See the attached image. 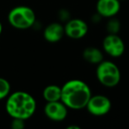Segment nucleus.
Wrapping results in <instances>:
<instances>
[{
    "label": "nucleus",
    "mask_w": 129,
    "mask_h": 129,
    "mask_svg": "<svg viewBox=\"0 0 129 129\" xmlns=\"http://www.w3.org/2000/svg\"><path fill=\"white\" fill-rule=\"evenodd\" d=\"M11 92L10 82L5 78L0 77V100L6 98Z\"/></svg>",
    "instance_id": "13"
},
{
    "label": "nucleus",
    "mask_w": 129,
    "mask_h": 129,
    "mask_svg": "<svg viewBox=\"0 0 129 129\" xmlns=\"http://www.w3.org/2000/svg\"><path fill=\"white\" fill-rule=\"evenodd\" d=\"M67 129H81V127L78 125H70V126H67Z\"/></svg>",
    "instance_id": "16"
},
{
    "label": "nucleus",
    "mask_w": 129,
    "mask_h": 129,
    "mask_svg": "<svg viewBox=\"0 0 129 129\" xmlns=\"http://www.w3.org/2000/svg\"><path fill=\"white\" fill-rule=\"evenodd\" d=\"M64 28V35L74 40L81 39L88 34V24L81 19H73L67 21Z\"/></svg>",
    "instance_id": "7"
},
{
    "label": "nucleus",
    "mask_w": 129,
    "mask_h": 129,
    "mask_svg": "<svg viewBox=\"0 0 129 129\" xmlns=\"http://www.w3.org/2000/svg\"><path fill=\"white\" fill-rule=\"evenodd\" d=\"M96 78L104 87L113 88L118 84L121 75L119 69L115 63L103 60L96 67Z\"/></svg>",
    "instance_id": "4"
},
{
    "label": "nucleus",
    "mask_w": 129,
    "mask_h": 129,
    "mask_svg": "<svg viewBox=\"0 0 129 129\" xmlns=\"http://www.w3.org/2000/svg\"><path fill=\"white\" fill-rule=\"evenodd\" d=\"M120 10L119 0H98L96 11L99 16L104 18L114 17Z\"/></svg>",
    "instance_id": "9"
},
{
    "label": "nucleus",
    "mask_w": 129,
    "mask_h": 129,
    "mask_svg": "<svg viewBox=\"0 0 129 129\" xmlns=\"http://www.w3.org/2000/svg\"><path fill=\"white\" fill-rule=\"evenodd\" d=\"M2 32H3V25H2V23H1V21H0V36H1Z\"/></svg>",
    "instance_id": "17"
},
{
    "label": "nucleus",
    "mask_w": 129,
    "mask_h": 129,
    "mask_svg": "<svg viewBox=\"0 0 129 129\" xmlns=\"http://www.w3.org/2000/svg\"><path fill=\"white\" fill-rule=\"evenodd\" d=\"M83 58L85 61L90 63V64H98L100 62L103 61L104 55L103 52L95 47H88L83 50Z\"/></svg>",
    "instance_id": "11"
},
{
    "label": "nucleus",
    "mask_w": 129,
    "mask_h": 129,
    "mask_svg": "<svg viewBox=\"0 0 129 129\" xmlns=\"http://www.w3.org/2000/svg\"><path fill=\"white\" fill-rule=\"evenodd\" d=\"M106 28H107L109 34H117L120 28V23L118 20L111 17V20L108 21L107 25H106Z\"/></svg>",
    "instance_id": "14"
},
{
    "label": "nucleus",
    "mask_w": 129,
    "mask_h": 129,
    "mask_svg": "<svg viewBox=\"0 0 129 129\" xmlns=\"http://www.w3.org/2000/svg\"><path fill=\"white\" fill-rule=\"evenodd\" d=\"M8 21L12 27L17 29H27L36 22V13L28 6H19L9 12Z\"/></svg>",
    "instance_id": "3"
},
{
    "label": "nucleus",
    "mask_w": 129,
    "mask_h": 129,
    "mask_svg": "<svg viewBox=\"0 0 129 129\" xmlns=\"http://www.w3.org/2000/svg\"><path fill=\"white\" fill-rule=\"evenodd\" d=\"M64 35V27L57 22L49 24L43 31V37L49 43H57L62 39Z\"/></svg>",
    "instance_id": "10"
},
{
    "label": "nucleus",
    "mask_w": 129,
    "mask_h": 129,
    "mask_svg": "<svg viewBox=\"0 0 129 129\" xmlns=\"http://www.w3.org/2000/svg\"><path fill=\"white\" fill-rule=\"evenodd\" d=\"M44 113L50 120L62 121L67 116V107L61 100L47 102L44 106Z\"/></svg>",
    "instance_id": "8"
},
{
    "label": "nucleus",
    "mask_w": 129,
    "mask_h": 129,
    "mask_svg": "<svg viewBox=\"0 0 129 129\" xmlns=\"http://www.w3.org/2000/svg\"><path fill=\"white\" fill-rule=\"evenodd\" d=\"M11 127L13 129H23L25 127V120L20 118H13Z\"/></svg>",
    "instance_id": "15"
},
{
    "label": "nucleus",
    "mask_w": 129,
    "mask_h": 129,
    "mask_svg": "<svg viewBox=\"0 0 129 129\" xmlns=\"http://www.w3.org/2000/svg\"><path fill=\"white\" fill-rule=\"evenodd\" d=\"M6 110L12 118L27 120L36 112V102L27 92L15 91L7 96Z\"/></svg>",
    "instance_id": "2"
},
{
    "label": "nucleus",
    "mask_w": 129,
    "mask_h": 129,
    "mask_svg": "<svg viewBox=\"0 0 129 129\" xmlns=\"http://www.w3.org/2000/svg\"><path fill=\"white\" fill-rule=\"evenodd\" d=\"M91 95L89 86L81 80H71L61 87L60 100L69 109L86 108Z\"/></svg>",
    "instance_id": "1"
},
{
    "label": "nucleus",
    "mask_w": 129,
    "mask_h": 129,
    "mask_svg": "<svg viewBox=\"0 0 129 129\" xmlns=\"http://www.w3.org/2000/svg\"><path fill=\"white\" fill-rule=\"evenodd\" d=\"M43 96L46 102H55L61 99V87L57 85H49L43 89Z\"/></svg>",
    "instance_id": "12"
},
{
    "label": "nucleus",
    "mask_w": 129,
    "mask_h": 129,
    "mask_svg": "<svg viewBox=\"0 0 129 129\" xmlns=\"http://www.w3.org/2000/svg\"><path fill=\"white\" fill-rule=\"evenodd\" d=\"M90 114L96 117L106 115L111 109V102L107 96L103 95H91L86 106Z\"/></svg>",
    "instance_id": "5"
},
{
    "label": "nucleus",
    "mask_w": 129,
    "mask_h": 129,
    "mask_svg": "<svg viewBox=\"0 0 129 129\" xmlns=\"http://www.w3.org/2000/svg\"><path fill=\"white\" fill-rule=\"evenodd\" d=\"M103 49L111 57H118L125 52V43L117 34H109L103 41Z\"/></svg>",
    "instance_id": "6"
}]
</instances>
